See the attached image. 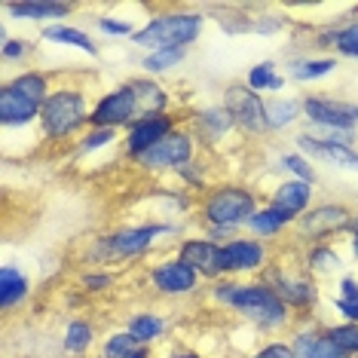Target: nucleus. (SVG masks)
<instances>
[{
    "label": "nucleus",
    "mask_w": 358,
    "mask_h": 358,
    "mask_svg": "<svg viewBox=\"0 0 358 358\" xmlns=\"http://www.w3.org/2000/svg\"><path fill=\"white\" fill-rule=\"evenodd\" d=\"M206 300L215 309L236 315L242 324L257 331L260 337H288L297 315L275 294L264 279H221L206 285Z\"/></svg>",
    "instance_id": "1"
},
{
    "label": "nucleus",
    "mask_w": 358,
    "mask_h": 358,
    "mask_svg": "<svg viewBox=\"0 0 358 358\" xmlns=\"http://www.w3.org/2000/svg\"><path fill=\"white\" fill-rule=\"evenodd\" d=\"M181 236V224L175 221H159V217H148L138 224H123L113 230L95 236L86 242L83 260L86 266H113V264H135V260L153 257L162 245V239Z\"/></svg>",
    "instance_id": "2"
},
{
    "label": "nucleus",
    "mask_w": 358,
    "mask_h": 358,
    "mask_svg": "<svg viewBox=\"0 0 358 358\" xmlns=\"http://www.w3.org/2000/svg\"><path fill=\"white\" fill-rule=\"evenodd\" d=\"M92 86L83 77H59L52 95L43 101V110H40V123H37V138L43 144H52V148H64L89 129V117H92Z\"/></svg>",
    "instance_id": "3"
},
{
    "label": "nucleus",
    "mask_w": 358,
    "mask_h": 358,
    "mask_svg": "<svg viewBox=\"0 0 358 358\" xmlns=\"http://www.w3.org/2000/svg\"><path fill=\"white\" fill-rule=\"evenodd\" d=\"M208 15L193 6H150L144 25L135 31L132 46L141 52L153 50H190L202 37Z\"/></svg>",
    "instance_id": "4"
},
{
    "label": "nucleus",
    "mask_w": 358,
    "mask_h": 358,
    "mask_svg": "<svg viewBox=\"0 0 358 358\" xmlns=\"http://www.w3.org/2000/svg\"><path fill=\"white\" fill-rule=\"evenodd\" d=\"M264 193L242 181H215L202 196H196V224L206 227H227V230L245 233V224L255 217V211L264 206Z\"/></svg>",
    "instance_id": "5"
},
{
    "label": "nucleus",
    "mask_w": 358,
    "mask_h": 358,
    "mask_svg": "<svg viewBox=\"0 0 358 358\" xmlns=\"http://www.w3.org/2000/svg\"><path fill=\"white\" fill-rule=\"evenodd\" d=\"M260 279L291 306V313H294L297 319L315 315V309L322 303V285H319V279H313V275L303 270L300 255H297L294 264H291V260H282V255H275V260L266 266V273L260 275Z\"/></svg>",
    "instance_id": "6"
},
{
    "label": "nucleus",
    "mask_w": 358,
    "mask_h": 358,
    "mask_svg": "<svg viewBox=\"0 0 358 358\" xmlns=\"http://www.w3.org/2000/svg\"><path fill=\"white\" fill-rule=\"evenodd\" d=\"M144 282H148L150 294L157 300H190V297H199L206 294V279L193 270L187 260H181L172 251V255H162V257H153L144 270Z\"/></svg>",
    "instance_id": "7"
},
{
    "label": "nucleus",
    "mask_w": 358,
    "mask_h": 358,
    "mask_svg": "<svg viewBox=\"0 0 358 358\" xmlns=\"http://www.w3.org/2000/svg\"><path fill=\"white\" fill-rule=\"evenodd\" d=\"M352 206L340 199H322L315 202L306 215L297 217L294 230H291V239H294L297 248H309V245H322V242L340 239L349 230V221H352Z\"/></svg>",
    "instance_id": "8"
},
{
    "label": "nucleus",
    "mask_w": 358,
    "mask_h": 358,
    "mask_svg": "<svg viewBox=\"0 0 358 358\" xmlns=\"http://www.w3.org/2000/svg\"><path fill=\"white\" fill-rule=\"evenodd\" d=\"M199 153L202 150H199L196 138H193V132L184 123L181 129H175L169 138H162L159 144H153L148 153H141L132 166L141 175H150V178H175L187 162H193Z\"/></svg>",
    "instance_id": "9"
},
{
    "label": "nucleus",
    "mask_w": 358,
    "mask_h": 358,
    "mask_svg": "<svg viewBox=\"0 0 358 358\" xmlns=\"http://www.w3.org/2000/svg\"><path fill=\"white\" fill-rule=\"evenodd\" d=\"M227 108V113L233 117L236 132L239 138H248V141H260L266 135V99L255 89L245 86V80H230L221 89V99H217Z\"/></svg>",
    "instance_id": "10"
},
{
    "label": "nucleus",
    "mask_w": 358,
    "mask_h": 358,
    "mask_svg": "<svg viewBox=\"0 0 358 358\" xmlns=\"http://www.w3.org/2000/svg\"><path fill=\"white\" fill-rule=\"evenodd\" d=\"M303 126L313 132H358V101L328 92H306Z\"/></svg>",
    "instance_id": "11"
},
{
    "label": "nucleus",
    "mask_w": 358,
    "mask_h": 358,
    "mask_svg": "<svg viewBox=\"0 0 358 358\" xmlns=\"http://www.w3.org/2000/svg\"><path fill=\"white\" fill-rule=\"evenodd\" d=\"M224 266L227 279H260L266 273V266L275 260V248L264 239H255L248 233L233 236L230 242H224Z\"/></svg>",
    "instance_id": "12"
},
{
    "label": "nucleus",
    "mask_w": 358,
    "mask_h": 358,
    "mask_svg": "<svg viewBox=\"0 0 358 358\" xmlns=\"http://www.w3.org/2000/svg\"><path fill=\"white\" fill-rule=\"evenodd\" d=\"M187 123V110H172V113H150V117H138L132 126L123 132L120 141V153L123 159L135 162L141 153H148L153 144H159L162 138H169L175 129Z\"/></svg>",
    "instance_id": "13"
},
{
    "label": "nucleus",
    "mask_w": 358,
    "mask_h": 358,
    "mask_svg": "<svg viewBox=\"0 0 358 358\" xmlns=\"http://www.w3.org/2000/svg\"><path fill=\"white\" fill-rule=\"evenodd\" d=\"M135 120H138V99H135L132 86H129V80H123V83L104 89L99 99H95L89 129H108V132L123 135Z\"/></svg>",
    "instance_id": "14"
},
{
    "label": "nucleus",
    "mask_w": 358,
    "mask_h": 358,
    "mask_svg": "<svg viewBox=\"0 0 358 358\" xmlns=\"http://www.w3.org/2000/svg\"><path fill=\"white\" fill-rule=\"evenodd\" d=\"M187 129L193 132V138H196V144H199V150L206 153V157H211L217 148H224L230 138H239L233 117L227 113V108H224L221 101L199 104V108L187 110Z\"/></svg>",
    "instance_id": "15"
},
{
    "label": "nucleus",
    "mask_w": 358,
    "mask_h": 358,
    "mask_svg": "<svg viewBox=\"0 0 358 358\" xmlns=\"http://www.w3.org/2000/svg\"><path fill=\"white\" fill-rule=\"evenodd\" d=\"M294 150H300L313 162H322V166L358 175V148L355 144H343V141H334V138L315 135L313 129H300L294 135Z\"/></svg>",
    "instance_id": "16"
},
{
    "label": "nucleus",
    "mask_w": 358,
    "mask_h": 358,
    "mask_svg": "<svg viewBox=\"0 0 358 358\" xmlns=\"http://www.w3.org/2000/svg\"><path fill=\"white\" fill-rule=\"evenodd\" d=\"M175 255L187 260V264L196 270L206 285L211 282H221L227 279V266H224V248L217 242H211L208 236L202 233H193V236H181L175 242Z\"/></svg>",
    "instance_id": "17"
},
{
    "label": "nucleus",
    "mask_w": 358,
    "mask_h": 358,
    "mask_svg": "<svg viewBox=\"0 0 358 358\" xmlns=\"http://www.w3.org/2000/svg\"><path fill=\"white\" fill-rule=\"evenodd\" d=\"M285 340L291 343V349H294L297 358H346L343 349L328 337L324 324L315 319V315H309V319H297L294 328L288 331V337Z\"/></svg>",
    "instance_id": "18"
},
{
    "label": "nucleus",
    "mask_w": 358,
    "mask_h": 358,
    "mask_svg": "<svg viewBox=\"0 0 358 358\" xmlns=\"http://www.w3.org/2000/svg\"><path fill=\"white\" fill-rule=\"evenodd\" d=\"M313 43L324 50V55L358 62V15L346 22H324V25L313 28Z\"/></svg>",
    "instance_id": "19"
},
{
    "label": "nucleus",
    "mask_w": 358,
    "mask_h": 358,
    "mask_svg": "<svg viewBox=\"0 0 358 358\" xmlns=\"http://www.w3.org/2000/svg\"><path fill=\"white\" fill-rule=\"evenodd\" d=\"M77 13L74 3H62V0H25V3H3V15L13 22H31V25H59L68 22Z\"/></svg>",
    "instance_id": "20"
},
{
    "label": "nucleus",
    "mask_w": 358,
    "mask_h": 358,
    "mask_svg": "<svg viewBox=\"0 0 358 358\" xmlns=\"http://www.w3.org/2000/svg\"><path fill=\"white\" fill-rule=\"evenodd\" d=\"M40 110L43 104L34 99H25L22 92H15L6 83H0V126L3 132H15V129H37Z\"/></svg>",
    "instance_id": "21"
},
{
    "label": "nucleus",
    "mask_w": 358,
    "mask_h": 358,
    "mask_svg": "<svg viewBox=\"0 0 358 358\" xmlns=\"http://www.w3.org/2000/svg\"><path fill=\"white\" fill-rule=\"evenodd\" d=\"M264 196L273 208H279L291 217H300L315 206V184L294 181V178H282V181H275Z\"/></svg>",
    "instance_id": "22"
},
{
    "label": "nucleus",
    "mask_w": 358,
    "mask_h": 358,
    "mask_svg": "<svg viewBox=\"0 0 358 358\" xmlns=\"http://www.w3.org/2000/svg\"><path fill=\"white\" fill-rule=\"evenodd\" d=\"M300 264H303V270L319 282H328V279L337 282L340 275H346V257L334 242L300 248Z\"/></svg>",
    "instance_id": "23"
},
{
    "label": "nucleus",
    "mask_w": 358,
    "mask_h": 358,
    "mask_svg": "<svg viewBox=\"0 0 358 358\" xmlns=\"http://www.w3.org/2000/svg\"><path fill=\"white\" fill-rule=\"evenodd\" d=\"M303 123V95H266V135H285Z\"/></svg>",
    "instance_id": "24"
},
{
    "label": "nucleus",
    "mask_w": 358,
    "mask_h": 358,
    "mask_svg": "<svg viewBox=\"0 0 358 358\" xmlns=\"http://www.w3.org/2000/svg\"><path fill=\"white\" fill-rule=\"evenodd\" d=\"M99 324L86 315H71L62 328V337H59V346H62V355L64 358H89L95 346H99Z\"/></svg>",
    "instance_id": "25"
},
{
    "label": "nucleus",
    "mask_w": 358,
    "mask_h": 358,
    "mask_svg": "<svg viewBox=\"0 0 358 358\" xmlns=\"http://www.w3.org/2000/svg\"><path fill=\"white\" fill-rule=\"evenodd\" d=\"M135 99H138V117H150V113H172L175 110V95L162 80L153 77H129Z\"/></svg>",
    "instance_id": "26"
},
{
    "label": "nucleus",
    "mask_w": 358,
    "mask_h": 358,
    "mask_svg": "<svg viewBox=\"0 0 358 358\" xmlns=\"http://www.w3.org/2000/svg\"><path fill=\"white\" fill-rule=\"evenodd\" d=\"M294 224H297V217L285 215V211L273 208L270 202H264V206L255 211V217H251V221L245 224V233L255 236V239L270 242V245H273L275 239H285V236L294 230Z\"/></svg>",
    "instance_id": "27"
},
{
    "label": "nucleus",
    "mask_w": 358,
    "mask_h": 358,
    "mask_svg": "<svg viewBox=\"0 0 358 358\" xmlns=\"http://www.w3.org/2000/svg\"><path fill=\"white\" fill-rule=\"evenodd\" d=\"M340 68L337 55H300V59H291L285 64V77L288 83L297 86H309V83H319V80H328L334 71Z\"/></svg>",
    "instance_id": "28"
},
{
    "label": "nucleus",
    "mask_w": 358,
    "mask_h": 358,
    "mask_svg": "<svg viewBox=\"0 0 358 358\" xmlns=\"http://www.w3.org/2000/svg\"><path fill=\"white\" fill-rule=\"evenodd\" d=\"M123 328L132 334L141 346H157V343H162V337L169 334V319L159 313V309L141 306V309H132V313L126 315Z\"/></svg>",
    "instance_id": "29"
},
{
    "label": "nucleus",
    "mask_w": 358,
    "mask_h": 358,
    "mask_svg": "<svg viewBox=\"0 0 358 358\" xmlns=\"http://www.w3.org/2000/svg\"><path fill=\"white\" fill-rule=\"evenodd\" d=\"M40 40H43V43L64 46V50H77V52L89 55V59H99V55H101L99 43H95V37L89 34L86 28L71 25V22H59V25L40 28Z\"/></svg>",
    "instance_id": "30"
},
{
    "label": "nucleus",
    "mask_w": 358,
    "mask_h": 358,
    "mask_svg": "<svg viewBox=\"0 0 358 358\" xmlns=\"http://www.w3.org/2000/svg\"><path fill=\"white\" fill-rule=\"evenodd\" d=\"M3 83L10 86V89H15V92H22L25 99H34V101L43 104V101L52 95L55 83H59V77L50 74V71L34 68V64H31V68H19L15 74L3 77Z\"/></svg>",
    "instance_id": "31"
},
{
    "label": "nucleus",
    "mask_w": 358,
    "mask_h": 358,
    "mask_svg": "<svg viewBox=\"0 0 358 358\" xmlns=\"http://www.w3.org/2000/svg\"><path fill=\"white\" fill-rule=\"evenodd\" d=\"M31 291H34V285H31V275L22 266L15 264L0 266V306H3V313L25 306L31 300Z\"/></svg>",
    "instance_id": "32"
},
{
    "label": "nucleus",
    "mask_w": 358,
    "mask_h": 358,
    "mask_svg": "<svg viewBox=\"0 0 358 358\" xmlns=\"http://www.w3.org/2000/svg\"><path fill=\"white\" fill-rule=\"evenodd\" d=\"M245 86L255 89L266 99V95H282L288 92V77H285V71L279 68V62L275 59H264L257 64H251L245 71Z\"/></svg>",
    "instance_id": "33"
},
{
    "label": "nucleus",
    "mask_w": 358,
    "mask_h": 358,
    "mask_svg": "<svg viewBox=\"0 0 358 358\" xmlns=\"http://www.w3.org/2000/svg\"><path fill=\"white\" fill-rule=\"evenodd\" d=\"M187 52L190 50H153V52H141V59H138V68H141L144 77H166L169 71H175L178 64L187 62Z\"/></svg>",
    "instance_id": "34"
},
{
    "label": "nucleus",
    "mask_w": 358,
    "mask_h": 358,
    "mask_svg": "<svg viewBox=\"0 0 358 358\" xmlns=\"http://www.w3.org/2000/svg\"><path fill=\"white\" fill-rule=\"evenodd\" d=\"M175 181H178V187L181 190H187V193H206L211 184V157H206V153H199L193 162H187V166L181 169V172L175 175Z\"/></svg>",
    "instance_id": "35"
},
{
    "label": "nucleus",
    "mask_w": 358,
    "mask_h": 358,
    "mask_svg": "<svg viewBox=\"0 0 358 358\" xmlns=\"http://www.w3.org/2000/svg\"><path fill=\"white\" fill-rule=\"evenodd\" d=\"M117 141H123L120 132H108V129H86L83 135L74 141V159H89V157H99V153L110 150Z\"/></svg>",
    "instance_id": "36"
},
{
    "label": "nucleus",
    "mask_w": 358,
    "mask_h": 358,
    "mask_svg": "<svg viewBox=\"0 0 358 358\" xmlns=\"http://www.w3.org/2000/svg\"><path fill=\"white\" fill-rule=\"evenodd\" d=\"M37 55V43L28 37H10V31L0 28V59L3 64H19V68H31V59Z\"/></svg>",
    "instance_id": "37"
},
{
    "label": "nucleus",
    "mask_w": 358,
    "mask_h": 358,
    "mask_svg": "<svg viewBox=\"0 0 358 358\" xmlns=\"http://www.w3.org/2000/svg\"><path fill=\"white\" fill-rule=\"evenodd\" d=\"M275 169L282 172V178H294V181H306L319 187V172H315V162L306 159L300 150H285L275 159Z\"/></svg>",
    "instance_id": "38"
},
{
    "label": "nucleus",
    "mask_w": 358,
    "mask_h": 358,
    "mask_svg": "<svg viewBox=\"0 0 358 358\" xmlns=\"http://www.w3.org/2000/svg\"><path fill=\"white\" fill-rule=\"evenodd\" d=\"M138 349H141V343L126 328H113L99 343V358H132Z\"/></svg>",
    "instance_id": "39"
},
{
    "label": "nucleus",
    "mask_w": 358,
    "mask_h": 358,
    "mask_svg": "<svg viewBox=\"0 0 358 358\" xmlns=\"http://www.w3.org/2000/svg\"><path fill=\"white\" fill-rule=\"evenodd\" d=\"M117 282H120V275L113 270H104V266H89L86 273L77 275V285L83 294H108Z\"/></svg>",
    "instance_id": "40"
},
{
    "label": "nucleus",
    "mask_w": 358,
    "mask_h": 358,
    "mask_svg": "<svg viewBox=\"0 0 358 358\" xmlns=\"http://www.w3.org/2000/svg\"><path fill=\"white\" fill-rule=\"evenodd\" d=\"M144 22H138V19H129V15H113V13H104V15H99L95 19V28L101 31L104 37H129L132 40L135 37V31L141 28Z\"/></svg>",
    "instance_id": "41"
},
{
    "label": "nucleus",
    "mask_w": 358,
    "mask_h": 358,
    "mask_svg": "<svg viewBox=\"0 0 358 358\" xmlns=\"http://www.w3.org/2000/svg\"><path fill=\"white\" fill-rule=\"evenodd\" d=\"M324 331H328V337L343 349L346 358H358V324L355 322H331L324 324Z\"/></svg>",
    "instance_id": "42"
},
{
    "label": "nucleus",
    "mask_w": 358,
    "mask_h": 358,
    "mask_svg": "<svg viewBox=\"0 0 358 358\" xmlns=\"http://www.w3.org/2000/svg\"><path fill=\"white\" fill-rule=\"evenodd\" d=\"M248 358H297L294 349L285 337H273V340H264V343L255 346V352Z\"/></svg>",
    "instance_id": "43"
},
{
    "label": "nucleus",
    "mask_w": 358,
    "mask_h": 358,
    "mask_svg": "<svg viewBox=\"0 0 358 358\" xmlns=\"http://www.w3.org/2000/svg\"><path fill=\"white\" fill-rule=\"evenodd\" d=\"M334 297L340 300H358V275L355 273H346L334 282Z\"/></svg>",
    "instance_id": "44"
},
{
    "label": "nucleus",
    "mask_w": 358,
    "mask_h": 358,
    "mask_svg": "<svg viewBox=\"0 0 358 358\" xmlns=\"http://www.w3.org/2000/svg\"><path fill=\"white\" fill-rule=\"evenodd\" d=\"M331 309L337 313V322H355L358 324V300L331 297Z\"/></svg>",
    "instance_id": "45"
},
{
    "label": "nucleus",
    "mask_w": 358,
    "mask_h": 358,
    "mask_svg": "<svg viewBox=\"0 0 358 358\" xmlns=\"http://www.w3.org/2000/svg\"><path fill=\"white\" fill-rule=\"evenodd\" d=\"M166 358H206V355L196 352V349H172Z\"/></svg>",
    "instance_id": "46"
},
{
    "label": "nucleus",
    "mask_w": 358,
    "mask_h": 358,
    "mask_svg": "<svg viewBox=\"0 0 358 358\" xmlns=\"http://www.w3.org/2000/svg\"><path fill=\"white\" fill-rule=\"evenodd\" d=\"M346 248H349V257L358 264V236H346Z\"/></svg>",
    "instance_id": "47"
},
{
    "label": "nucleus",
    "mask_w": 358,
    "mask_h": 358,
    "mask_svg": "<svg viewBox=\"0 0 358 358\" xmlns=\"http://www.w3.org/2000/svg\"><path fill=\"white\" fill-rule=\"evenodd\" d=\"M346 236H358V208L352 211V221H349V230H346Z\"/></svg>",
    "instance_id": "48"
},
{
    "label": "nucleus",
    "mask_w": 358,
    "mask_h": 358,
    "mask_svg": "<svg viewBox=\"0 0 358 358\" xmlns=\"http://www.w3.org/2000/svg\"><path fill=\"white\" fill-rule=\"evenodd\" d=\"M89 358H92V355H89ZM95 358H99V355H95Z\"/></svg>",
    "instance_id": "49"
}]
</instances>
